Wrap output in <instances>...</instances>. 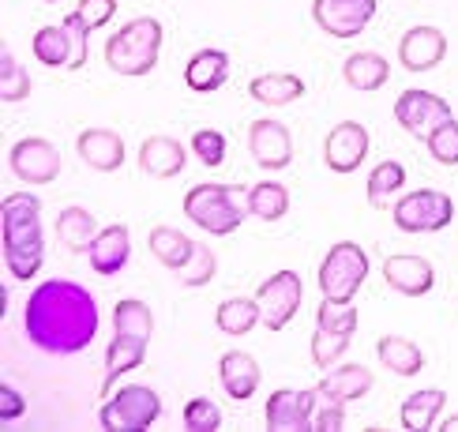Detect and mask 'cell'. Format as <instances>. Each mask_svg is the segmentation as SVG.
I'll use <instances>...</instances> for the list:
<instances>
[{"instance_id":"6da1fadb","label":"cell","mask_w":458,"mask_h":432,"mask_svg":"<svg viewBox=\"0 0 458 432\" xmlns=\"http://www.w3.org/2000/svg\"><path fill=\"white\" fill-rule=\"evenodd\" d=\"M23 331L42 353H83L98 338V301L75 278H46L27 297Z\"/></svg>"},{"instance_id":"7a4b0ae2","label":"cell","mask_w":458,"mask_h":432,"mask_svg":"<svg viewBox=\"0 0 458 432\" xmlns=\"http://www.w3.org/2000/svg\"><path fill=\"white\" fill-rule=\"evenodd\" d=\"M4 259L19 282H30L46 259V233H42V199L34 192H8L4 196Z\"/></svg>"},{"instance_id":"3957f363","label":"cell","mask_w":458,"mask_h":432,"mask_svg":"<svg viewBox=\"0 0 458 432\" xmlns=\"http://www.w3.org/2000/svg\"><path fill=\"white\" fill-rule=\"evenodd\" d=\"M184 215L192 225H199L203 233L229 237L241 230V222L252 215L248 211V188L244 184H215L203 181L196 188H188L184 196Z\"/></svg>"},{"instance_id":"277c9868","label":"cell","mask_w":458,"mask_h":432,"mask_svg":"<svg viewBox=\"0 0 458 432\" xmlns=\"http://www.w3.org/2000/svg\"><path fill=\"white\" fill-rule=\"evenodd\" d=\"M162 42H165V30H162L158 19L140 15V19H131V23H124L106 42V64L117 75L140 80V75L155 72L158 56H162Z\"/></svg>"},{"instance_id":"5b68a950","label":"cell","mask_w":458,"mask_h":432,"mask_svg":"<svg viewBox=\"0 0 458 432\" xmlns=\"http://www.w3.org/2000/svg\"><path fill=\"white\" fill-rule=\"evenodd\" d=\"M158 418H162V399L147 384H128L121 391L106 394V402L98 410V425L106 432H147Z\"/></svg>"},{"instance_id":"8992f818","label":"cell","mask_w":458,"mask_h":432,"mask_svg":"<svg viewBox=\"0 0 458 432\" xmlns=\"http://www.w3.org/2000/svg\"><path fill=\"white\" fill-rule=\"evenodd\" d=\"M319 293L331 301H353L369 278V252L357 241H338L319 263Z\"/></svg>"},{"instance_id":"52a82bcc","label":"cell","mask_w":458,"mask_h":432,"mask_svg":"<svg viewBox=\"0 0 458 432\" xmlns=\"http://www.w3.org/2000/svg\"><path fill=\"white\" fill-rule=\"evenodd\" d=\"M391 215H394V225L403 233H440L454 222V203L447 192L417 188V192H410L394 203Z\"/></svg>"},{"instance_id":"ba28073f","label":"cell","mask_w":458,"mask_h":432,"mask_svg":"<svg viewBox=\"0 0 458 432\" xmlns=\"http://www.w3.org/2000/svg\"><path fill=\"white\" fill-rule=\"evenodd\" d=\"M394 117L398 124H403L413 140H428L436 128L447 124L454 113L447 106V98H440V94H432V90H421V87H410L398 94V102H394Z\"/></svg>"},{"instance_id":"9c48e42d","label":"cell","mask_w":458,"mask_h":432,"mask_svg":"<svg viewBox=\"0 0 458 432\" xmlns=\"http://www.w3.org/2000/svg\"><path fill=\"white\" fill-rule=\"evenodd\" d=\"M259 316L267 331L290 327V319L301 309V275L297 271H275L271 278H263V286L256 290Z\"/></svg>"},{"instance_id":"30bf717a","label":"cell","mask_w":458,"mask_h":432,"mask_svg":"<svg viewBox=\"0 0 458 432\" xmlns=\"http://www.w3.org/2000/svg\"><path fill=\"white\" fill-rule=\"evenodd\" d=\"M8 165L23 184L42 188V184H53L56 177H61V150H56L46 136H27V140H19L12 147Z\"/></svg>"},{"instance_id":"8fae6325","label":"cell","mask_w":458,"mask_h":432,"mask_svg":"<svg viewBox=\"0 0 458 432\" xmlns=\"http://www.w3.org/2000/svg\"><path fill=\"white\" fill-rule=\"evenodd\" d=\"M267 432H309L316 428V387H278L267 399Z\"/></svg>"},{"instance_id":"7c38bea8","label":"cell","mask_w":458,"mask_h":432,"mask_svg":"<svg viewBox=\"0 0 458 432\" xmlns=\"http://www.w3.org/2000/svg\"><path fill=\"white\" fill-rule=\"evenodd\" d=\"M369 128L360 121H338L327 140H323V162H327L331 174H357L369 158Z\"/></svg>"},{"instance_id":"4fadbf2b","label":"cell","mask_w":458,"mask_h":432,"mask_svg":"<svg viewBox=\"0 0 458 432\" xmlns=\"http://www.w3.org/2000/svg\"><path fill=\"white\" fill-rule=\"evenodd\" d=\"M248 155H252V162L259 169H267V174H278V169H285L293 162V136L290 128H285L282 121L275 117H259L248 124Z\"/></svg>"},{"instance_id":"5bb4252c","label":"cell","mask_w":458,"mask_h":432,"mask_svg":"<svg viewBox=\"0 0 458 432\" xmlns=\"http://www.w3.org/2000/svg\"><path fill=\"white\" fill-rule=\"evenodd\" d=\"M379 0H312V19L331 38H357L372 23Z\"/></svg>"},{"instance_id":"9a60e30c","label":"cell","mask_w":458,"mask_h":432,"mask_svg":"<svg viewBox=\"0 0 458 432\" xmlns=\"http://www.w3.org/2000/svg\"><path fill=\"white\" fill-rule=\"evenodd\" d=\"M447 56V34L440 27H410L398 42V64L406 72H432Z\"/></svg>"},{"instance_id":"2e32d148","label":"cell","mask_w":458,"mask_h":432,"mask_svg":"<svg viewBox=\"0 0 458 432\" xmlns=\"http://www.w3.org/2000/svg\"><path fill=\"white\" fill-rule=\"evenodd\" d=\"M147 346L150 338L147 335H131V331H113V343L106 350V376H102V394H113L121 376L136 372L147 361Z\"/></svg>"},{"instance_id":"e0dca14e","label":"cell","mask_w":458,"mask_h":432,"mask_svg":"<svg viewBox=\"0 0 458 432\" xmlns=\"http://www.w3.org/2000/svg\"><path fill=\"white\" fill-rule=\"evenodd\" d=\"M218 380H222V387H225L229 399L244 402V399H252V394L259 391L263 368H259V361H256L252 353H244V350H225V353L218 357Z\"/></svg>"},{"instance_id":"ac0fdd59","label":"cell","mask_w":458,"mask_h":432,"mask_svg":"<svg viewBox=\"0 0 458 432\" xmlns=\"http://www.w3.org/2000/svg\"><path fill=\"white\" fill-rule=\"evenodd\" d=\"M75 150L98 174H117L124 165V140L113 128H83L80 140H75Z\"/></svg>"},{"instance_id":"d6986e66","label":"cell","mask_w":458,"mask_h":432,"mask_svg":"<svg viewBox=\"0 0 458 432\" xmlns=\"http://www.w3.org/2000/svg\"><path fill=\"white\" fill-rule=\"evenodd\" d=\"M384 278L394 293L403 297H425L436 286V267L425 256H391L384 263Z\"/></svg>"},{"instance_id":"ffe728a7","label":"cell","mask_w":458,"mask_h":432,"mask_svg":"<svg viewBox=\"0 0 458 432\" xmlns=\"http://www.w3.org/2000/svg\"><path fill=\"white\" fill-rule=\"evenodd\" d=\"M128 256H131V233H128V225H121V222H113V225H106V230H98V237H94V244L87 249L90 271L106 275V278L124 271Z\"/></svg>"},{"instance_id":"44dd1931","label":"cell","mask_w":458,"mask_h":432,"mask_svg":"<svg viewBox=\"0 0 458 432\" xmlns=\"http://www.w3.org/2000/svg\"><path fill=\"white\" fill-rule=\"evenodd\" d=\"M184 162H188V150L174 136H147L143 147H140V169L155 181L177 177L184 169Z\"/></svg>"},{"instance_id":"7402d4cb","label":"cell","mask_w":458,"mask_h":432,"mask_svg":"<svg viewBox=\"0 0 458 432\" xmlns=\"http://www.w3.org/2000/svg\"><path fill=\"white\" fill-rule=\"evenodd\" d=\"M229 80V53L225 49H199L188 56V64H184V83L188 90H196V94H215L222 90Z\"/></svg>"},{"instance_id":"603a6c76","label":"cell","mask_w":458,"mask_h":432,"mask_svg":"<svg viewBox=\"0 0 458 432\" xmlns=\"http://www.w3.org/2000/svg\"><path fill=\"white\" fill-rule=\"evenodd\" d=\"M447 406V391L444 387H421L413 391L410 399L398 406V421H403L406 432H432L440 413Z\"/></svg>"},{"instance_id":"cb8c5ba5","label":"cell","mask_w":458,"mask_h":432,"mask_svg":"<svg viewBox=\"0 0 458 432\" xmlns=\"http://www.w3.org/2000/svg\"><path fill=\"white\" fill-rule=\"evenodd\" d=\"M248 94L252 102L267 106V109H278V106H293L304 98V80L293 72H263L248 83Z\"/></svg>"},{"instance_id":"d4e9b609","label":"cell","mask_w":458,"mask_h":432,"mask_svg":"<svg viewBox=\"0 0 458 432\" xmlns=\"http://www.w3.org/2000/svg\"><path fill=\"white\" fill-rule=\"evenodd\" d=\"M342 80H346L353 90H379L391 80V61L384 53H372V49L350 53L346 64H342Z\"/></svg>"},{"instance_id":"484cf974","label":"cell","mask_w":458,"mask_h":432,"mask_svg":"<svg viewBox=\"0 0 458 432\" xmlns=\"http://www.w3.org/2000/svg\"><path fill=\"white\" fill-rule=\"evenodd\" d=\"M376 353H379V361H384V368H391L394 376H403V380H410V376H417L425 368L421 346H417L413 338H406V335H384L376 343Z\"/></svg>"},{"instance_id":"4316f807","label":"cell","mask_w":458,"mask_h":432,"mask_svg":"<svg viewBox=\"0 0 458 432\" xmlns=\"http://www.w3.org/2000/svg\"><path fill=\"white\" fill-rule=\"evenodd\" d=\"M147 249H150V256L162 263V267L181 271L184 263H188V256H192L196 241L188 237V233H181V230H174V225H155L150 237H147Z\"/></svg>"},{"instance_id":"83f0119b","label":"cell","mask_w":458,"mask_h":432,"mask_svg":"<svg viewBox=\"0 0 458 432\" xmlns=\"http://www.w3.org/2000/svg\"><path fill=\"white\" fill-rule=\"evenodd\" d=\"M56 237L68 252H87L94 237H98V222L87 207H64L61 215H56Z\"/></svg>"},{"instance_id":"f1b7e54d","label":"cell","mask_w":458,"mask_h":432,"mask_svg":"<svg viewBox=\"0 0 458 432\" xmlns=\"http://www.w3.org/2000/svg\"><path fill=\"white\" fill-rule=\"evenodd\" d=\"M215 324H218L222 335H233V338L256 331L263 324L259 301L256 297H229V301H222L218 312H215Z\"/></svg>"},{"instance_id":"f546056e","label":"cell","mask_w":458,"mask_h":432,"mask_svg":"<svg viewBox=\"0 0 458 432\" xmlns=\"http://www.w3.org/2000/svg\"><path fill=\"white\" fill-rule=\"evenodd\" d=\"M248 211L259 222H278L290 215V188L278 181H259L248 188Z\"/></svg>"},{"instance_id":"4dcf8cb0","label":"cell","mask_w":458,"mask_h":432,"mask_svg":"<svg viewBox=\"0 0 458 432\" xmlns=\"http://www.w3.org/2000/svg\"><path fill=\"white\" fill-rule=\"evenodd\" d=\"M319 384H327L338 399H346V402H357V399H365V394L372 391V372H369V365H357V361H342V365H335V372L331 376H323Z\"/></svg>"},{"instance_id":"1f68e13d","label":"cell","mask_w":458,"mask_h":432,"mask_svg":"<svg viewBox=\"0 0 458 432\" xmlns=\"http://www.w3.org/2000/svg\"><path fill=\"white\" fill-rule=\"evenodd\" d=\"M38 64L46 68H68L72 64V38H68V27L64 23H53V27H42L34 34L30 42Z\"/></svg>"},{"instance_id":"d6a6232c","label":"cell","mask_w":458,"mask_h":432,"mask_svg":"<svg viewBox=\"0 0 458 432\" xmlns=\"http://www.w3.org/2000/svg\"><path fill=\"white\" fill-rule=\"evenodd\" d=\"M403 184H406V165L403 162H379L372 174H369V203L372 207H384V199L398 196L403 192Z\"/></svg>"},{"instance_id":"836d02e7","label":"cell","mask_w":458,"mask_h":432,"mask_svg":"<svg viewBox=\"0 0 458 432\" xmlns=\"http://www.w3.org/2000/svg\"><path fill=\"white\" fill-rule=\"evenodd\" d=\"M360 324V312L353 301H331L323 297L319 309H316V327H327V331H338V335H353Z\"/></svg>"},{"instance_id":"e575fe53","label":"cell","mask_w":458,"mask_h":432,"mask_svg":"<svg viewBox=\"0 0 458 432\" xmlns=\"http://www.w3.org/2000/svg\"><path fill=\"white\" fill-rule=\"evenodd\" d=\"M0 98H4V106H15V102L30 98V75L12 53L0 56Z\"/></svg>"},{"instance_id":"d590c367","label":"cell","mask_w":458,"mask_h":432,"mask_svg":"<svg viewBox=\"0 0 458 432\" xmlns=\"http://www.w3.org/2000/svg\"><path fill=\"white\" fill-rule=\"evenodd\" d=\"M346 428V399H338V394L319 384L316 387V432H342Z\"/></svg>"},{"instance_id":"8d00e7d4","label":"cell","mask_w":458,"mask_h":432,"mask_svg":"<svg viewBox=\"0 0 458 432\" xmlns=\"http://www.w3.org/2000/svg\"><path fill=\"white\" fill-rule=\"evenodd\" d=\"M215 271H218V259H215V252H211V244L196 241L192 256H188V263H184V267H181L177 275H181V282H184V286L199 290V286H207V282L215 278Z\"/></svg>"},{"instance_id":"74e56055","label":"cell","mask_w":458,"mask_h":432,"mask_svg":"<svg viewBox=\"0 0 458 432\" xmlns=\"http://www.w3.org/2000/svg\"><path fill=\"white\" fill-rule=\"evenodd\" d=\"M350 338L353 335H338V331H327V327H316V335H312V361L319 365V368H335L338 365V357L350 350Z\"/></svg>"},{"instance_id":"f35d334b","label":"cell","mask_w":458,"mask_h":432,"mask_svg":"<svg viewBox=\"0 0 458 432\" xmlns=\"http://www.w3.org/2000/svg\"><path fill=\"white\" fill-rule=\"evenodd\" d=\"M184 428L188 432H218L222 428V410L211 399H188L184 402Z\"/></svg>"},{"instance_id":"ab89813d","label":"cell","mask_w":458,"mask_h":432,"mask_svg":"<svg viewBox=\"0 0 458 432\" xmlns=\"http://www.w3.org/2000/svg\"><path fill=\"white\" fill-rule=\"evenodd\" d=\"M225 150H229V143H225V136H222L218 128H199L196 136H192V155L207 169H218L225 162Z\"/></svg>"},{"instance_id":"60d3db41","label":"cell","mask_w":458,"mask_h":432,"mask_svg":"<svg viewBox=\"0 0 458 432\" xmlns=\"http://www.w3.org/2000/svg\"><path fill=\"white\" fill-rule=\"evenodd\" d=\"M425 147H428V155L440 162V165H458V121L451 117L447 124H440L425 140Z\"/></svg>"},{"instance_id":"b9f144b4","label":"cell","mask_w":458,"mask_h":432,"mask_svg":"<svg viewBox=\"0 0 458 432\" xmlns=\"http://www.w3.org/2000/svg\"><path fill=\"white\" fill-rule=\"evenodd\" d=\"M64 27H68V38H72V64H68V72H80L87 64V56H90V27L80 19V12H72L64 19Z\"/></svg>"},{"instance_id":"7bdbcfd3","label":"cell","mask_w":458,"mask_h":432,"mask_svg":"<svg viewBox=\"0 0 458 432\" xmlns=\"http://www.w3.org/2000/svg\"><path fill=\"white\" fill-rule=\"evenodd\" d=\"M117 4L121 0H80V19L90 27V30H102L106 23H113V15H117Z\"/></svg>"},{"instance_id":"ee69618b","label":"cell","mask_w":458,"mask_h":432,"mask_svg":"<svg viewBox=\"0 0 458 432\" xmlns=\"http://www.w3.org/2000/svg\"><path fill=\"white\" fill-rule=\"evenodd\" d=\"M27 413V399H23V391L19 387H12V384H4L0 387V421H19Z\"/></svg>"},{"instance_id":"f6af8a7d","label":"cell","mask_w":458,"mask_h":432,"mask_svg":"<svg viewBox=\"0 0 458 432\" xmlns=\"http://www.w3.org/2000/svg\"><path fill=\"white\" fill-rule=\"evenodd\" d=\"M440 428H444V432H458V413H454V418H447Z\"/></svg>"},{"instance_id":"bcb514c9","label":"cell","mask_w":458,"mask_h":432,"mask_svg":"<svg viewBox=\"0 0 458 432\" xmlns=\"http://www.w3.org/2000/svg\"><path fill=\"white\" fill-rule=\"evenodd\" d=\"M46 4H56V0H46Z\"/></svg>"}]
</instances>
